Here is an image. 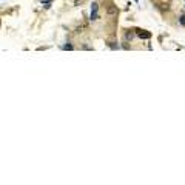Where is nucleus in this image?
Masks as SVG:
<instances>
[{
  "instance_id": "obj_1",
  "label": "nucleus",
  "mask_w": 185,
  "mask_h": 185,
  "mask_svg": "<svg viewBox=\"0 0 185 185\" xmlns=\"http://www.w3.org/2000/svg\"><path fill=\"white\" fill-rule=\"evenodd\" d=\"M97 17H99V5H97L96 2L91 5V14H90V20L94 22L97 20Z\"/></svg>"
},
{
  "instance_id": "obj_2",
  "label": "nucleus",
  "mask_w": 185,
  "mask_h": 185,
  "mask_svg": "<svg viewBox=\"0 0 185 185\" xmlns=\"http://www.w3.org/2000/svg\"><path fill=\"white\" fill-rule=\"evenodd\" d=\"M134 31H136V36H139V37H140V39H150V37H151V32H148V31H145V29L136 28Z\"/></svg>"
},
{
  "instance_id": "obj_3",
  "label": "nucleus",
  "mask_w": 185,
  "mask_h": 185,
  "mask_svg": "<svg viewBox=\"0 0 185 185\" xmlns=\"http://www.w3.org/2000/svg\"><path fill=\"white\" fill-rule=\"evenodd\" d=\"M134 32H136V31H134ZM134 32H133V31H127V32H125V40H131L133 36H134Z\"/></svg>"
},
{
  "instance_id": "obj_4",
  "label": "nucleus",
  "mask_w": 185,
  "mask_h": 185,
  "mask_svg": "<svg viewBox=\"0 0 185 185\" xmlns=\"http://www.w3.org/2000/svg\"><path fill=\"white\" fill-rule=\"evenodd\" d=\"M108 14H117V8H114L113 5L108 8Z\"/></svg>"
},
{
  "instance_id": "obj_5",
  "label": "nucleus",
  "mask_w": 185,
  "mask_h": 185,
  "mask_svg": "<svg viewBox=\"0 0 185 185\" xmlns=\"http://www.w3.org/2000/svg\"><path fill=\"white\" fill-rule=\"evenodd\" d=\"M43 5H45V8H50L51 6V3H53V0H45V2H42Z\"/></svg>"
},
{
  "instance_id": "obj_6",
  "label": "nucleus",
  "mask_w": 185,
  "mask_h": 185,
  "mask_svg": "<svg viewBox=\"0 0 185 185\" xmlns=\"http://www.w3.org/2000/svg\"><path fill=\"white\" fill-rule=\"evenodd\" d=\"M63 50H69V51H71V50H73V45H71V43H68V45L63 46Z\"/></svg>"
},
{
  "instance_id": "obj_7",
  "label": "nucleus",
  "mask_w": 185,
  "mask_h": 185,
  "mask_svg": "<svg viewBox=\"0 0 185 185\" xmlns=\"http://www.w3.org/2000/svg\"><path fill=\"white\" fill-rule=\"evenodd\" d=\"M179 22H181V25H185V14L181 15V19H179Z\"/></svg>"
},
{
  "instance_id": "obj_8",
  "label": "nucleus",
  "mask_w": 185,
  "mask_h": 185,
  "mask_svg": "<svg viewBox=\"0 0 185 185\" xmlns=\"http://www.w3.org/2000/svg\"><path fill=\"white\" fill-rule=\"evenodd\" d=\"M136 2H139V0H136Z\"/></svg>"
}]
</instances>
